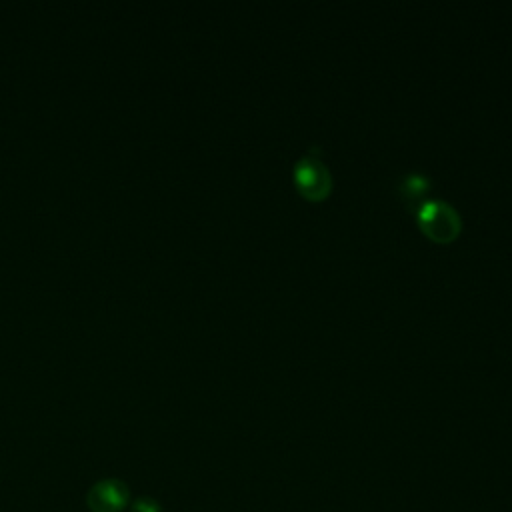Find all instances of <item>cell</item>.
<instances>
[{
    "mask_svg": "<svg viewBox=\"0 0 512 512\" xmlns=\"http://www.w3.org/2000/svg\"><path fill=\"white\" fill-rule=\"evenodd\" d=\"M418 228L428 236L432 242L448 244L458 238L462 230V218L452 204L438 198H426L416 210Z\"/></svg>",
    "mask_w": 512,
    "mask_h": 512,
    "instance_id": "cell-1",
    "label": "cell"
},
{
    "mask_svg": "<svg viewBox=\"0 0 512 512\" xmlns=\"http://www.w3.org/2000/svg\"><path fill=\"white\" fill-rule=\"evenodd\" d=\"M294 184L306 200L318 202L330 194L332 176L320 158L306 154L294 164Z\"/></svg>",
    "mask_w": 512,
    "mask_h": 512,
    "instance_id": "cell-2",
    "label": "cell"
},
{
    "mask_svg": "<svg viewBox=\"0 0 512 512\" xmlns=\"http://www.w3.org/2000/svg\"><path fill=\"white\" fill-rule=\"evenodd\" d=\"M130 504L128 484L118 478H104L90 486L86 506L90 512H122Z\"/></svg>",
    "mask_w": 512,
    "mask_h": 512,
    "instance_id": "cell-3",
    "label": "cell"
},
{
    "mask_svg": "<svg viewBox=\"0 0 512 512\" xmlns=\"http://www.w3.org/2000/svg\"><path fill=\"white\" fill-rule=\"evenodd\" d=\"M430 190V180L424 174H406L404 180L400 182V194L406 200V204H410L414 210L426 200L424 196Z\"/></svg>",
    "mask_w": 512,
    "mask_h": 512,
    "instance_id": "cell-4",
    "label": "cell"
},
{
    "mask_svg": "<svg viewBox=\"0 0 512 512\" xmlns=\"http://www.w3.org/2000/svg\"><path fill=\"white\" fill-rule=\"evenodd\" d=\"M130 512H162V506L150 496H140L130 504Z\"/></svg>",
    "mask_w": 512,
    "mask_h": 512,
    "instance_id": "cell-5",
    "label": "cell"
}]
</instances>
